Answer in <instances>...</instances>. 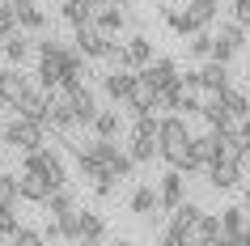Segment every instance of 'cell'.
I'll list each match as a JSON object with an SVG mask.
<instances>
[{"label":"cell","instance_id":"6da1fadb","mask_svg":"<svg viewBox=\"0 0 250 246\" xmlns=\"http://www.w3.org/2000/svg\"><path fill=\"white\" fill-rule=\"evenodd\" d=\"M157 149H161V161H170V166L187 170V174L204 170L195 157H191V128H187L183 115H166L157 123Z\"/></svg>","mask_w":250,"mask_h":246},{"label":"cell","instance_id":"7a4b0ae2","mask_svg":"<svg viewBox=\"0 0 250 246\" xmlns=\"http://www.w3.org/2000/svg\"><path fill=\"white\" fill-rule=\"evenodd\" d=\"M0 140L4 144H13V149H21V153H30V149H39V144H47V128H42L39 119H26V115H17L4 123V132H0Z\"/></svg>","mask_w":250,"mask_h":246},{"label":"cell","instance_id":"3957f363","mask_svg":"<svg viewBox=\"0 0 250 246\" xmlns=\"http://www.w3.org/2000/svg\"><path fill=\"white\" fill-rule=\"evenodd\" d=\"M204 217V208L191 204V200H183V204L174 208V221H170V229H166V242L170 246H183L191 242V229H195V221Z\"/></svg>","mask_w":250,"mask_h":246},{"label":"cell","instance_id":"277c9868","mask_svg":"<svg viewBox=\"0 0 250 246\" xmlns=\"http://www.w3.org/2000/svg\"><path fill=\"white\" fill-rule=\"evenodd\" d=\"M72 43L85 51V60H102V55L110 51V43H115V39H106L93 22H85V26H72Z\"/></svg>","mask_w":250,"mask_h":246},{"label":"cell","instance_id":"5b68a950","mask_svg":"<svg viewBox=\"0 0 250 246\" xmlns=\"http://www.w3.org/2000/svg\"><path fill=\"white\" fill-rule=\"evenodd\" d=\"M242 47H246V26H242V22H225V26L216 30V47H212V55L229 64Z\"/></svg>","mask_w":250,"mask_h":246},{"label":"cell","instance_id":"8992f818","mask_svg":"<svg viewBox=\"0 0 250 246\" xmlns=\"http://www.w3.org/2000/svg\"><path fill=\"white\" fill-rule=\"evenodd\" d=\"M145 81H153L157 89H170V85H178L183 81V72H178V60H170V55H161V60H148L145 68H136Z\"/></svg>","mask_w":250,"mask_h":246},{"label":"cell","instance_id":"52a82bcc","mask_svg":"<svg viewBox=\"0 0 250 246\" xmlns=\"http://www.w3.org/2000/svg\"><path fill=\"white\" fill-rule=\"evenodd\" d=\"M136 77H140L136 68H110V72L102 77L106 98H110V102H127V98H132V89H136Z\"/></svg>","mask_w":250,"mask_h":246},{"label":"cell","instance_id":"ba28073f","mask_svg":"<svg viewBox=\"0 0 250 246\" xmlns=\"http://www.w3.org/2000/svg\"><path fill=\"white\" fill-rule=\"evenodd\" d=\"M17 187H21V200H30V204H47V195L55 191L51 179L39 174V170H21L17 174Z\"/></svg>","mask_w":250,"mask_h":246},{"label":"cell","instance_id":"9c48e42d","mask_svg":"<svg viewBox=\"0 0 250 246\" xmlns=\"http://www.w3.org/2000/svg\"><path fill=\"white\" fill-rule=\"evenodd\" d=\"M246 212H250V208H237V204L221 212L225 242H229V246H250V233H246Z\"/></svg>","mask_w":250,"mask_h":246},{"label":"cell","instance_id":"30bf717a","mask_svg":"<svg viewBox=\"0 0 250 246\" xmlns=\"http://www.w3.org/2000/svg\"><path fill=\"white\" fill-rule=\"evenodd\" d=\"M161 208L166 212H174V208L183 204V195H187V170H178V166H170V174L161 179Z\"/></svg>","mask_w":250,"mask_h":246},{"label":"cell","instance_id":"8fae6325","mask_svg":"<svg viewBox=\"0 0 250 246\" xmlns=\"http://www.w3.org/2000/svg\"><path fill=\"white\" fill-rule=\"evenodd\" d=\"M208 182H212V191H233L237 182H242V166H237V161L216 157V161L208 166Z\"/></svg>","mask_w":250,"mask_h":246},{"label":"cell","instance_id":"7c38bea8","mask_svg":"<svg viewBox=\"0 0 250 246\" xmlns=\"http://www.w3.org/2000/svg\"><path fill=\"white\" fill-rule=\"evenodd\" d=\"M93 26L102 30L106 39H115V34H123V26H127V17H123V4H98L93 9Z\"/></svg>","mask_w":250,"mask_h":246},{"label":"cell","instance_id":"4fadbf2b","mask_svg":"<svg viewBox=\"0 0 250 246\" xmlns=\"http://www.w3.org/2000/svg\"><path fill=\"white\" fill-rule=\"evenodd\" d=\"M191 157H195L204 170H208L212 161L221 157V136H216V128H208V132H199V136H191Z\"/></svg>","mask_w":250,"mask_h":246},{"label":"cell","instance_id":"5bb4252c","mask_svg":"<svg viewBox=\"0 0 250 246\" xmlns=\"http://www.w3.org/2000/svg\"><path fill=\"white\" fill-rule=\"evenodd\" d=\"M72 93V106H77V123L81 128H93V119H98V98H93V89L81 81L77 89H68Z\"/></svg>","mask_w":250,"mask_h":246},{"label":"cell","instance_id":"9a60e30c","mask_svg":"<svg viewBox=\"0 0 250 246\" xmlns=\"http://www.w3.org/2000/svg\"><path fill=\"white\" fill-rule=\"evenodd\" d=\"M30 85H34V81L21 72V64H17V68H4V77H0V98H4L9 106H17V98H21Z\"/></svg>","mask_w":250,"mask_h":246},{"label":"cell","instance_id":"2e32d148","mask_svg":"<svg viewBox=\"0 0 250 246\" xmlns=\"http://www.w3.org/2000/svg\"><path fill=\"white\" fill-rule=\"evenodd\" d=\"M166 26L178 34V39H187V34H195V17H191V4H166Z\"/></svg>","mask_w":250,"mask_h":246},{"label":"cell","instance_id":"e0dca14e","mask_svg":"<svg viewBox=\"0 0 250 246\" xmlns=\"http://www.w3.org/2000/svg\"><path fill=\"white\" fill-rule=\"evenodd\" d=\"M9 4H13V13H17V26H26V30L47 26V13L39 9V0H9Z\"/></svg>","mask_w":250,"mask_h":246},{"label":"cell","instance_id":"ac0fdd59","mask_svg":"<svg viewBox=\"0 0 250 246\" xmlns=\"http://www.w3.org/2000/svg\"><path fill=\"white\" fill-rule=\"evenodd\" d=\"M153 102H157V85L153 81H145V77H136V89H132V98H127V111L132 115H140V111H153Z\"/></svg>","mask_w":250,"mask_h":246},{"label":"cell","instance_id":"d6986e66","mask_svg":"<svg viewBox=\"0 0 250 246\" xmlns=\"http://www.w3.org/2000/svg\"><path fill=\"white\" fill-rule=\"evenodd\" d=\"M191 242H225V225L216 212H204L195 221V229H191Z\"/></svg>","mask_w":250,"mask_h":246},{"label":"cell","instance_id":"ffe728a7","mask_svg":"<svg viewBox=\"0 0 250 246\" xmlns=\"http://www.w3.org/2000/svg\"><path fill=\"white\" fill-rule=\"evenodd\" d=\"M199 85H204V89H225V85H229V68H225V60L208 55V64L199 68Z\"/></svg>","mask_w":250,"mask_h":246},{"label":"cell","instance_id":"44dd1931","mask_svg":"<svg viewBox=\"0 0 250 246\" xmlns=\"http://www.w3.org/2000/svg\"><path fill=\"white\" fill-rule=\"evenodd\" d=\"M127 153H132V161H136V166H145V161L161 157V149H157V136H145V132H132V144H127Z\"/></svg>","mask_w":250,"mask_h":246},{"label":"cell","instance_id":"7402d4cb","mask_svg":"<svg viewBox=\"0 0 250 246\" xmlns=\"http://www.w3.org/2000/svg\"><path fill=\"white\" fill-rule=\"evenodd\" d=\"M93 9H98V0H64V4H60V13H64L68 26H85V22H93Z\"/></svg>","mask_w":250,"mask_h":246},{"label":"cell","instance_id":"603a6c76","mask_svg":"<svg viewBox=\"0 0 250 246\" xmlns=\"http://www.w3.org/2000/svg\"><path fill=\"white\" fill-rule=\"evenodd\" d=\"M55 217H60V238H72V242H81V229H85V212L72 204V208H64V212H55Z\"/></svg>","mask_w":250,"mask_h":246},{"label":"cell","instance_id":"cb8c5ba5","mask_svg":"<svg viewBox=\"0 0 250 246\" xmlns=\"http://www.w3.org/2000/svg\"><path fill=\"white\" fill-rule=\"evenodd\" d=\"M161 208V191H153V187H136L132 191V212L136 217H153Z\"/></svg>","mask_w":250,"mask_h":246},{"label":"cell","instance_id":"d4e9b609","mask_svg":"<svg viewBox=\"0 0 250 246\" xmlns=\"http://www.w3.org/2000/svg\"><path fill=\"white\" fill-rule=\"evenodd\" d=\"M30 55H34V43L30 39H21V34H9V39H4V60H9V64H26Z\"/></svg>","mask_w":250,"mask_h":246},{"label":"cell","instance_id":"484cf974","mask_svg":"<svg viewBox=\"0 0 250 246\" xmlns=\"http://www.w3.org/2000/svg\"><path fill=\"white\" fill-rule=\"evenodd\" d=\"M123 47H127V64H132V68H145L148 60H153V43H148L145 34H132Z\"/></svg>","mask_w":250,"mask_h":246},{"label":"cell","instance_id":"4316f807","mask_svg":"<svg viewBox=\"0 0 250 246\" xmlns=\"http://www.w3.org/2000/svg\"><path fill=\"white\" fill-rule=\"evenodd\" d=\"M221 98H225V106H229V115H233L237 123L250 115V93H246V89H233V85H225Z\"/></svg>","mask_w":250,"mask_h":246},{"label":"cell","instance_id":"83f0119b","mask_svg":"<svg viewBox=\"0 0 250 246\" xmlns=\"http://www.w3.org/2000/svg\"><path fill=\"white\" fill-rule=\"evenodd\" d=\"M187 47H191V55L208 60V55H212V47H216V34H212V30L204 26V30H195V34H187Z\"/></svg>","mask_w":250,"mask_h":246},{"label":"cell","instance_id":"f1b7e54d","mask_svg":"<svg viewBox=\"0 0 250 246\" xmlns=\"http://www.w3.org/2000/svg\"><path fill=\"white\" fill-rule=\"evenodd\" d=\"M119 132H123V115H119V111H98L93 136H119Z\"/></svg>","mask_w":250,"mask_h":246},{"label":"cell","instance_id":"f546056e","mask_svg":"<svg viewBox=\"0 0 250 246\" xmlns=\"http://www.w3.org/2000/svg\"><path fill=\"white\" fill-rule=\"evenodd\" d=\"M72 204H77V191H72V187L64 182V187H55V191L47 195V204H42V208H47V212L55 217V212H64V208H72Z\"/></svg>","mask_w":250,"mask_h":246},{"label":"cell","instance_id":"4dcf8cb0","mask_svg":"<svg viewBox=\"0 0 250 246\" xmlns=\"http://www.w3.org/2000/svg\"><path fill=\"white\" fill-rule=\"evenodd\" d=\"M191 17H195V26H212L216 22V0H191Z\"/></svg>","mask_w":250,"mask_h":246},{"label":"cell","instance_id":"1f68e13d","mask_svg":"<svg viewBox=\"0 0 250 246\" xmlns=\"http://www.w3.org/2000/svg\"><path fill=\"white\" fill-rule=\"evenodd\" d=\"M106 238V221L98 212H85V229H81V242H102Z\"/></svg>","mask_w":250,"mask_h":246},{"label":"cell","instance_id":"d6a6232c","mask_svg":"<svg viewBox=\"0 0 250 246\" xmlns=\"http://www.w3.org/2000/svg\"><path fill=\"white\" fill-rule=\"evenodd\" d=\"M21 200V187H17V174H0V204L13 208Z\"/></svg>","mask_w":250,"mask_h":246},{"label":"cell","instance_id":"836d02e7","mask_svg":"<svg viewBox=\"0 0 250 246\" xmlns=\"http://www.w3.org/2000/svg\"><path fill=\"white\" fill-rule=\"evenodd\" d=\"M13 30H17V13H13V4H9V0H0V43L9 39Z\"/></svg>","mask_w":250,"mask_h":246},{"label":"cell","instance_id":"e575fe53","mask_svg":"<svg viewBox=\"0 0 250 246\" xmlns=\"http://www.w3.org/2000/svg\"><path fill=\"white\" fill-rule=\"evenodd\" d=\"M13 233H17V217H13V208L0 204V238H13Z\"/></svg>","mask_w":250,"mask_h":246},{"label":"cell","instance_id":"d590c367","mask_svg":"<svg viewBox=\"0 0 250 246\" xmlns=\"http://www.w3.org/2000/svg\"><path fill=\"white\" fill-rule=\"evenodd\" d=\"M13 242H17V246H39V242H42V233H39V229H26V225H17Z\"/></svg>","mask_w":250,"mask_h":246},{"label":"cell","instance_id":"8d00e7d4","mask_svg":"<svg viewBox=\"0 0 250 246\" xmlns=\"http://www.w3.org/2000/svg\"><path fill=\"white\" fill-rule=\"evenodd\" d=\"M233 22H242L250 30V0H233Z\"/></svg>","mask_w":250,"mask_h":246},{"label":"cell","instance_id":"74e56055","mask_svg":"<svg viewBox=\"0 0 250 246\" xmlns=\"http://www.w3.org/2000/svg\"><path fill=\"white\" fill-rule=\"evenodd\" d=\"M242 195H246V208H250V182H246V187H242Z\"/></svg>","mask_w":250,"mask_h":246},{"label":"cell","instance_id":"f35d334b","mask_svg":"<svg viewBox=\"0 0 250 246\" xmlns=\"http://www.w3.org/2000/svg\"><path fill=\"white\" fill-rule=\"evenodd\" d=\"M4 111H9V102H4V98H0V115H4Z\"/></svg>","mask_w":250,"mask_h":246},{"label":"cell","instance_id":"ab89813d","mask_svg":"<svg viewBox=\"0 0 250 246\" xmlns=\"http://www.w3.org/2000/svg\"><path fill=\"white\" fill-rule=\"evenodd\" d=\"M246 233H250V212H246Z\"/></svg>","mask_w":250,"mask_h":246},{"label":"cell","instance_id":"60d3db41","mask_svg":"<svg viewBox=\"0 0 250 246\" xmlns=\"http://www.w3.org/2000/svg\"><path fill=\"white\" fill-rule=\"evenodd\" d=\"M161 4H178V0H161Z\"/></svg>","mask_w":250,"mask_h":246},{"label":"cell","instance_id":"b9f144b4","mask_svg":"<svg viewBox=\"0 0 250 246\" xmlns=\"http://www.w3.org/2000/svg\"><path fill=\"white\" fill-rule=\"evenodd\" d=\"M0 174H4V161H0Z\"/></svg>","mask_w":250,"mask_h":246},{"label":"cell","instance_id":"7bdbcfd3","mask_svg":"<svg viewBox=\"0 0 250 246\" xmlns=\"http://www.w3.org/2000/svg\"><path fill=\"white\" fill-rule=\"evenodd\" d=\"M0 77H4V64H0Z\"/></svg>","mask_w":250,"mask_h":246}]
</instances>
